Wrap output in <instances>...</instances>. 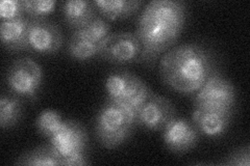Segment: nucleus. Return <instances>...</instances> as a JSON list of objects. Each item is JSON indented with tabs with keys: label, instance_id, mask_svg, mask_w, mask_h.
<instances>
[{
	"label": "nucleus",
	"instance_id": "nucleus-1",
	"mask_svg": "<svg viewBox=\"0 0 250 166\" xmlns=\"http://www.w3.org/2000/svg\"><path fill=\"white\" fill-rule=\"evenodd\" d=\"M188 9L179 0H153L140 14L136 36L142 45L138 62L153 67L161 54L175 46L185 27Z\"/></svg>",
	"mask_w": 250,
	"mask_h": 166
},
{
	"label": "nucleus",
	"instance_id": "nucleus-2",
	"mask_svg": "<svg viewBox=\"0 0 250 166\" xmlns=\"http://www.w3.org/2000/svg\"><path fill=\"white\" fill-rule=\"evenodd\" d=\"M159 69L163 82L170 90L193 96L218 72V60L207 45L186 43L173 46L164 54Z\"/></svg>",
	"mask_w": 250,
	"mask_h": 166
},
{
	"label": "nucleus",
	"instance_id": "nucleus-3",
	"mask_svg": "<svg viewBox=\"0 0 250 166\" xmlns=\"http://www.w3.org/2000/svg\"><path fill=\"white\" fill-rule=\"evenodd\" d=\"M106 100L121 106L136 122V117L152 91L136 74L126 70L109 73L105 79Z\"/></svg>",
	"mask_w": 250,
	"mask_h": 166
},
{
	"label": "nucleus",
	"instance_id": "nucleus-4",
	"mask_svg": "<svg viewBox=\"0 0 250 166\" xmlns=\"http://www.w3.org/2000/svg\"><path fill=\"white\" fill-rule=\"evenodd\" d=\"M136 122L116 103L106 100L95 120V134L99 144L113 149L126 142L134 133Z\"/></svg>",
	"mask_w": 250,
	"mask_h": 166
},
{
	"label": "nucleus",
	"instance_id": "nucleus-5",
	"mask_svg": "<svg viewBox=\"0 0 250 166\" xmlns=\"http://www.w3.org/2000/svg\"><path fill=\"white\" fill-rule=\"evenodd\" d=\"M193 103L196 109L233 113L237 92L233 84L218 71L193 94Z\"/></svg>",
	"mask_w": 250,
	"mask_h": 166
},
{
	"label": "nucleus",
	"instance_id": "nucleus-6",
	"mask_svg": "<svg viewBox=\"0 0 250 166\" xmlns=\"http://www.w3.org/2000/svg\"><path fill=\"white\" fill-rule=\"evenodd\" d=\"M43 81V71L37 61L20 57L13 61L6 73V84L18 97L36 101Z\"/></svg>",
	"mask_w": 250,
	"mask_h": 166
},
{
	"label": "nucleus",
	"instance_id": "nucleus-7",
	"mask_svg": "<svg viewBox=\"0 0 250 166\" xmlns=\"http://www.w3.org/2000/svg\"><path fill=\"white\" fill-rule=\"evenodd\" d=\"M142 45L135 33L118 31L99 44L98 57L115 65H126L139 60Z\"/></svg>",
	"mask_w": 250,
	"mask_h": 166
},
{
	"label": "nucleus",
	"instance_id": "nucleus-8",
	"mask_svg": "<svg viewBox=\"0 0 250 166\" xmlns=\"http://www.w3.org/2000/svg\"><path fill=\"white\" fill-rule=\"evenodd\" d=\"M64 37L61 28L46 18H29L28 48L40 54H54L61 50Z\"/></svg>",
	"mask_w": 250,
	"mask_h": 166
},
{
	"label": "nucleus",
	"instance_id": "nucleus-9",
	"mask_svg": "<svg viewBox=\"0 0 250 166\" xmlns=\"http://www.w3.org/2000/svg\"><path fill=\"white\" fill-rule=\"evenodd\" d=\"M176 116L174 105L165 97L151 92L136 117V125L148 131H162Z\"/></svg>",
	"mask_w": 250,
	"mask_h": 166
},
{
	"label": "nucleus",
	"instance_id": "nucleus-10",
	"mask_svg": "<svg viewBox=\"0 0 250 166\" xmlns=\"http://www.w3.org/2000/svg\"><path fill=\"white\" fill-rule=\"evenodd\" d=\"M49 144L64 158L74 154L87 153L88 132L83 125L74 120H66L48 139Z\"/></svg>",
	"mask_w": 250,
	"mask_h": 166
},
{
	"label": "nucleus",
	"instance_id": "nucleus-11",
	"mask_svg": "<svg viewBox=\"0 0 250 166\" xmlns=\"http://www.w3.org/2000/svg\"><path fill=\"white\" fill-rule=\"evenodd\" d=\"M162 131L164 145L173 154L182 155L190 152L199 142V131L192 122L185 118L175 116Z\"/></svg>",
	"mask_w": 250,
	"mask_h": 166
},
{
	"label": "nucleus",
	"instance_id": "nucleus-12",
	"mask_svg": "<svg viewBox=\"0 0 250 166\" xmlns=\"http://www.w3.org/2000/svg\"><path fill=\"white\" fill-rule=\"evenodd\" d=\"M233 113L209 111V110L194 109L192 123L199 131L200 135L208 138H219L228 131Z\"/></svg>",
	"mask_w": 250,
	"mask_h": 166
},
{
	"label": "nucleus",
	"instance_id": "nucleus-13",
	"mask_svg": "<svg viewBox=\"0 0 250 166\" xmlns=\"http://www.w3.org/2000/svg\"><path fill=\"white\" fill-rule=\"evenodd\" d=\"M28 23L29 18L23 16L21 18L1 21L0 37L5 49L12 52L29 50L28 48Z\"/></svg>",
	"mask_w": 250,
	"mask_h": 166
},
{
	"label": "nucleus",
	"instance_id": "nucleus-14",
	"mask_svg": "<svg viewBox=\"0 0 250 166\" xmlns=\"http://www.w3.org/2000/svg\"><path fill=\"white\" fill-rule=\"evenodd\" d=\"M62 13L65 22L73 30L83 28L98 15L93 1L88 0H69L62 2Z\"/></svg>",
	"mask_w": 250,
	"mask_h": 166
},
{
	"label": "nucleus",
	"instance_id": "nucleus-15",
	"mask_svg": "<svg viewBox=\"0 0 250 166\" xmlns=\"http://www.w3.org/2000/svg\"><path fill=\"white\" fill-rule=\"evenodd\" d=\"M100 16L107 21H118L130 17L142 6L141 0H96L93 1Z\"/></svg>",
	"mask_w": 250,
	"mask_h": 166
},
{
	"label": "nucleus",
	"instance_id": "nucleus-16",
	"mask_svg": "<svg viewBox=\"0 0 250 166\" xmlns=\"http://www.w3.org/2000/svg\"><path fill=\"white\" fill-rule=\"evenodd\" d=\"M99 44L87 34L83 28L73 30L68 42V53L77 61H87L98 57Z\"/></svg>",
	"mask_w": 250,
	"mask_h": 166
},
{
	"label": "nucleus",
	"instance_id": "nucleus-17",
	"mask_svg": "<svg viewBox=\"0 0 250 166\" xmlns=\"http://www.w3.org/2000/svg\"><path fill=\"white\" fill-rule=\"evenodd\" d=\"M62 157L49 142L23 153L16 160L15 164L26 166H56L62 165Z\"/></svg>",
	"mask_w": 250,
	"mask_h": 166
},
{
	"label": "nucleus",
	"instance_id": "nucleus-18",
	"mask_svg": "<svg viewBox=\"0 0 250 166\" xmlns=\"http://www.w3.org/2000/svg\"><path fill=\"white\" fill-rule=\"evenodd\" d=\"M23 115V104L15 93L3 92L0 98V128L12 129L18 125Z\"/></svg>",
	"mask_w": 250,
	"mask_h": 166
},
{
	"label": "nucleus",
	"instance_id": "nucleus-19",
	"mask_svg": "<svg viewBox=\"0 0 250 166\" xmlns=\"http://www.w3.org/2000/svg\"><path fill=\"white\" fill-rule=\"evenodd\" d=\"M64 120L60 112L52 109H46L38 115L36 121L37 130L41 136L49 139L56 132Z\"/></svg>",
	"mask_w": 250,
	"mask_h": 166
},
{
	"label": "nucleus",
	"instance_id": "nucleus-20",
	"mask_svg": "<svg viewBox=\"0 0 250 166\" xmlns=\"http://www.w3.org/2000/svg\"><path fill=\"white\" fill-rule=\"evenodd\" d=\"M24 13L28 18H46L56 10L57 2L53 0H23Z\"/></svg>",
	"mask_w": 250,
	"mask_h": 166
},
{
	"label": "nucleus",
	"instance_id": "nucleus-21",
	"mask_svg": "<svg viewBox=\"0 0 250 166\" xmlns=\"http://www.w3.org/2000/svg\"><path fill=\"white\" fill-rule=\"evenodd\" d=\"M83 29L87 31V34L98 44H100L104 38H106L111 35V24H109V22L99 14L96 17H94L88 24L83 27Z\"/></svg>",
	"mask_w": 250,
	"mask_h": 166
},
{
	"label": "nucleus",
	"instance_id": "nucleus-22",
	"mask_svg": "<svg viewBox=\"0 0 250 166\" xmlns=\"http://www.w3.org/2000/svg\"><path fill=\"white\" fill-rule=\"evenodd\" d=\"M25 16L23 0H2L0 2V19L9 21Z\"/></svg>",
	"mask_w": 250,
	"mask_h": 166
},
{
	"label": "nucleus",
	"instance_id": "nucleus-23",
	"mask_svg": "<svg viewBox=\"0 0 250 166\" xmlns=\"http://www.w3.org/2000/svg\"><path fill=\"white\" fill-rule=\"evenodd\" d=\"M224 165L233 166H249L250 164V148L248 145L241 147L232 151L224 161L221 163Z\"/></svg>",
	"mask_w": 250,
	"mask_h": 166
},
{
	"label": "nucleus",
	"instance_id": "nucleus-24",
	"mask_svg": "<svg viewBox=\"0 0 250 166\" xmlns=\"http://www.w3.org/2000/svg\"><path fill=\"white\" fill-rule=\"evenodd\" d=\"M90 164L87 153L74 154L68 157H64L62 159V165H70V166H82Z\"/></svg>",
	"mask_w": 250,
	"mask_h": 166
}]
</instances>
